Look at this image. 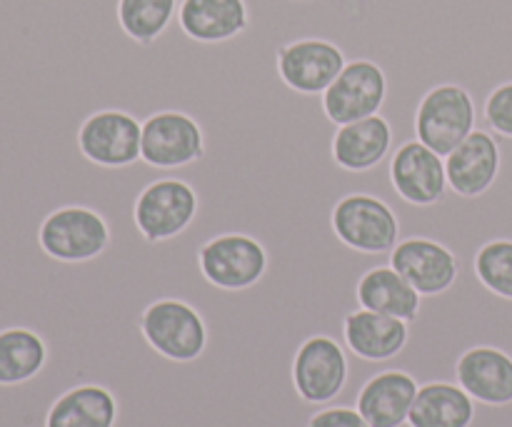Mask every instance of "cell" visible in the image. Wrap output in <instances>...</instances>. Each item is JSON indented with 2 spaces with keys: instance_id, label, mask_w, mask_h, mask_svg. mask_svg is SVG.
Here are the masks:
<instances>
[{
  "instance_id": "27",
  "label": "cell",
  "mask_w": 512,
  "mask_h": 427,
  "mask_svg": "<svg viewBox=\"0 0 512 427\" xmlns=\"http://www.w3.org/2000/svg\"><path fill=\"white\" fill-rule=\"evenodd\" d=\"M308 427H373V425L358 413V408H348V405H330V408H323L320 413H315L313 418H310Z\"/></svg>"
},
{
  "instance_id": "25",
  "label": "cell",
  "mask_w": 512,
  "mask_h": 427,
  "mask_svg": "<svg viewBox=\"0 0 512 427\" xmlns=\"http://www.w3.org/2000/svg\"><path fill=\"white\" fill-rule=\"evenodd\" d=\"M480 283L500 298L512 300V240L488 243L475 258Z\"/></svg>"
},
{
  "instance_id": "7",
  "label": "cell",
  "mask_w": 512,
  "mask_h": 427,
  "mask_svg": "<svg viewBox=\"0 0 512 427\" xmlns=\"http://www.w3.org/2000/svg\"><path fill=\"white\" fill-rule=\"evenodd\" d=\"M78 148L93 163L123 168L140 160L143 125L123 110H100L90 115L78 133Z\"/></svg>"
},
{
  "instance_id": "26",
  "label": "cell",
  "mask_w": 512,
  "mask_h": 427,
  "mask_svg": "<svg viewBox=\"0 0 512 427\" xmlns=\"http://www.w3.org/2000/svg\"><path fill=\"white\" fill-rule=\"evenodd\" d=\"M485 118L495 133H503L512 138V83L500 85L485 105Z\"/></svg>"
},
{
  "instance_id": "5",
  "label": "cell",
  "mask_w": 512,
  "mask_h": 427,
  "mask_svg": "<svg viewBox=\"0 0 512 427\" xmlns=\"http://www.w3.org/2000/svg\"><path fill=\"white\" fill-rule=\"evenodd\" d=\"M198 213V195L183 180H155L135 203V225L148 243L183 233Z\"/></svg>"
},
{
  "instance_id": "15",
  "label": "cell",
  "mask_w": 512,
  "mask_h": 427,
  "mask_svg": "<svg viewBox=\"0 0 512 427\" xmlns=\"http://www.w3.org/2000/svg\"><path fill=\"white\" fill-rule=\"evenodd\" d=\"M458 385L483 405L512 403V358L490 345L470 348L458 360Z\"/></svg>"
},
{
  "instance_id": "11",
  "label": "cell",
  "mask_w": 512,
  "mask_h": 427,
  "mask_svg": "<svg viewBox=\"0 0 512 427\" xmlns=\"http://www.w3.org/2000/svg\"><path fill=\"white\" fill-rule=\"evenodd\" d=\"M345 65H348V60H345L343 50L328 40L318 38L285 45L278 55L280 78L290 88L308 95L325 93L335 83V78L343 73Z\"/></svg>"
},
{
  "instance_id": "23",
  "label": "cell",
  "mask_w": 512,
  "mask_h": 427,
  "mask_svg": "<svg viewBox=\"0 0 512 427\" xmlns=\"http://www.w3.org/2000/svg\"><path fill=\"white\" fill-rule=\"evenodd\" d=\"M48 345L35 330L10 325L0 330V388H18L43 373Z\"/></svg>"
},
{
  "instance_id": "1",
  "label": "cell",
  "mask_w": 512,
  "mask_h": 427,
  "mask_svg": "<svg viewBox=\"0 0 512 427\" xmlns=\"http://www.w3.org/2000/svg\"><path fill=\"white\" fill-rule=\"evenodd\" d=\"M38 243L48 258L60 263H85L108 248L110 230L95 210L85 205H65L43 220Z\"/></svg>"
},
{
  "instance_id": "10",
  "label": "cell",
  "mask_w": 512,
  "mask_h": 427,
  "mask_svg": "<svg viewBox=\"0 0 512 427\" xmlns=\"http://www.w3.org/2000/svg\"><path fill=\"white\" fill-rule=\"evenodd\" d=\"M203 130L190 115L163 110L143 123V153L153 168H180L203 158Z\"/></svg>"
},
{
  "instance_id": "20",
  "label": "cell",
  "mask_w": 512,
  "mask_h": 427,
  "mask_svg": "<svg viewBox=\"0 0 512 427\" xmlns=\"http://www.w3.org/2000/svg\"><path fill=\"white\" fill-rule=\"evenodd\" d=\"M420 298L423 295L393 265H378L358 285L360 308L390 315V318H400L405 323L415 320L420 310Z\"/></svg>"
},
{
  "instance_id": "6",
  "label": "cell",
  "mask_w": 512,
  "mask_h": 427,
  "mask_svg": "<svg viewBox=\"0 0 512 427\" xmlns=\"http://www.w3.org/2000/svg\"><path fill=\"white\" fill-rule=\"evenodd\" d=\"M385 95H388V80L383 70L370 60H353L325 90L323 105L333 123L348 125L378 115Z\"/></svg>"
},
{
  "instance_id": "22",
  "label": "cell",
  "mask_w": 512,
  "mask_h": 427,
  "mask_svg": "<svg viewBox=\"0 0 512 427\" xmlns=\"http://www.w3.org/2000/svg\"><path fill=\"white\" fill-rule=\"evenodd\" d=\"M118 403L100 385H78L60 395L48 410L45 427H113Z\"/></svg>"
},
{
  "instance_id": "24",
  "label": "cell",
  "mask_w": 512,
  "mask_h": 427,
  "mask_svg": "<svg viewBox=\"0 0 512 427\" xmlns=\"http://www.w3.org/2000/svg\"><path fill=\"white\" fill-rule=\"evenodd\" d=\"M178 0H118V23L138 43L158 38L178 15Z\"/></svg>"
},
{
  "instance_id": "12",
  "label": "cell",
  "mask_w": 512,
  "mask_h": 427,
  "mask_svg": "<svg viewBox=\"0 0 512 427\" xmlns=\"http://www.w3.org/2000/svg\"><path fill=\"white\" fill-rule=\"evenodd\" d=\"M385 160L390 163L393 185L410 205H435L448 193L445 158L420 140H410Z\"/></svg>"
},
{
  "instance_id": "2",
  "label": "cell",
  "mask_w": 512,
  "mask_h": 427,
  "mask_svg": "<svg viewBox=\"0 0 512 427\" xmlns=\"http://www.w3.org/2000/svg\"><path fill=\"white\" fill-rule=\"evenodd\" d=\"M418 140L448 158L475 130V103L460 85H438L423 98L415 118Z\"/></svg>"
},
{
  "instance_id": "18",
  "label": "cell",
  "mask_w": 512,
  "mask_h": 427,
  "mask_svg": "<svg viewBox=\"0 0 512 427\" xmlns=\"http://www.w3.org/2000/svg\"><path fill=\"white\" fill-rule=\"evenodd\" d=\"M178 20L190 38L220 43L243 33L248 25V5L245 0H183Z\"/></svg>"
},
{
  "instance_id": "13",
  "label": "cell",
  "mask_w": 512,
  "mask_h": 427,
  "mask_svg": "<svg viewBox=\"0 0 512 427\" xmlns=\"http://www.w3.org/2000/svg\"><path fill=\"white\" fill-rule=\"evenodd\" d=\"M390 265L420 295H440L458 280V260L445 245L428 238H410L395 245Z\"/></svg>"
},
{
  "instance_id": "16",
  "label": "cell",
  "mask_w": 512,
  "mask_h": 427,
  "mask_svg": "<svg viewBox=\"0 0 512 427\" xmlns=\"http://www.w3.org/2000/svg\"><path fill=\"white\" fill-rule=\"evenodd\" d=\"M420 385L403 370L373 375L358 395V413L373 427H403L413 410Z\"/></svg>"
},
{
  "instance_id": "19",
  "label": "cell",
  "mask_w": 512,
  "mask_h": 427,
  "mask_svg": "<svg viewBox=\"0 0 512 427\" xmlns=\"http://www.w3.org/2000/svg\"><path fill=\"white\" fill-rule=\"evenodd\" d=\"M390 145H393V130H390L388 120L380 115H370V118L340 125L333 153L343 168L370 170L388 158Z\"/></svg>"
},
{
  "instance_id": "14",
  "label": "cell",
  "mask_w": 512,
  "mask_h": 427,
  "mask_svg": "<svg viewBox=\"0 0 512 427\" xmlns=\"http://www.w3.org/2000/svg\"><path fill=\"white\" fill-rule=\"evenodd\" d=\"M500 170V150L490 133L475 128L453 153L445 158L448 185L458 195L475 198L495 183Z\"/></svg>"
},
{
  "instance_id": "17",
  "label": "cell",
  "mask_w": 512,
  "mask_h": 427,
  "mask_svg": "<svg viewBox=\"0 0 512 427\" xmlns=\"http://www.w3.org/2000/svg\"><path fill=\"white\" fill-rule=\"evenodd\" d=\"M345 343L350 353L370 363L390 360L408 343V323L360 308L345 320Z\"/></svg>"
},
{
  "instance_id": "8",
  "label": "cell",
  "mask_w": 512,
  "mask_h": 427,
  "mask_svg": "<svg viewBox=\"0 0 512 427\" xmlns=\"http://www.w3.org/2000/svg\"><path fill=\"white\" fill-rule=\"evenodd\" d=\"M200 270L218 288L245 290L265 275L268 253L248 235H220L200 250Z\"/></svg>"
},
{
  "instance_id": "21",
  "label": "cell",
  "mask_w": 512,
  "mask_h": 427,
  "mask_svg": "<svg viewBox=\"0 0 512 427\" xmlns=\"http://www.w3.org/2000/svg\"><path fill=\"white\" fill-rule=\"evenodd\" d=\"M475 400L458 383H425L418 388L410 427H470Z\"/></svg>"
},
{
  "instance_id": "3",
  "label": "cell",
  "mask_w": 512,
  "mask_h": 427,
  "mask_svg": "<svg viewBox=\"0 0 512 427\" xmlns=\"http://www.w3.org/2000/svg\"><path fill=\"white\" fill-rule=\"evenodd\" d=\"M143 335L160 355L178 363L200 358L208 345V328L193 305L158 300L143 315Z\"/></svg>"
},
{
  "instance_id": "4",
  "label": "cell",
  "mask_w": 512,
  "mask_h": 427,
  "mask_svg": "<svg viewBox=\"0 0 512 427\" xmlns=\"http://www.w3.org/2000/svg\"><path fill=\"white\" fill-rule=\"evenodd\" d=\"M333 225L345 245L363 253L393 255L395 245L400 243L398 215L373 195H350L340 200L333 213Z\"/></svg>"
},
{
  "instance_id": "9",
  "label": "cell",
  "mask_w": 512,
  "mask_h": 427,
  "mask_svg": "<svg viewBox=\"0 0 512 427\" xmlns=\"http://www.w3.org/2000/svg\"><path fill=\"white\" fill-rule=\"evenodd\" d=\"M293 378L303 400L330 408L348 383V355L333 338H310L295 355Z\"/></svg>"
}]
</instances>
